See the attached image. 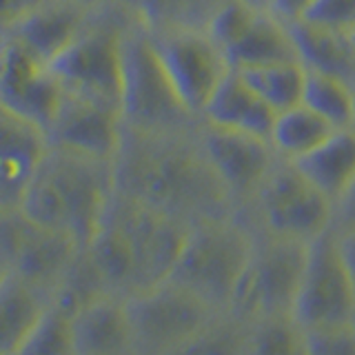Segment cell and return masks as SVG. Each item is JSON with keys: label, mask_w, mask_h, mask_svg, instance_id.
Listing matches in <instances>:
<instances>
[{"label": "cell", "mask_w": 355, "mask_h": 355, "mask_svg": "<svg viewBox=\"0 0 355 355\" xmlns=\"http://www.w3.org/2000/svg\"><path fill=\"white\" fill-rule=\"evenodd\" d=\"M116 191L169 216L184 227L240 216L209 162L200 125L191 131L127 129L114 160Z\"/></svg>", "instance_id": "6da1fadb"}, {"label": "cell", "mask_w": 355, "mask_h": 355, "mask_svg": "<svg viewBox=\"0 0 355 355\" xmlns=\"http://www.w3.org/2000/svg\"><path fill=\"white\" fill-rule=\"evenodd\" d=\"M187 233L182 222L116 191L83 255L98 284L127 300L169 280Z\"/></svg>", "instance_id": "7a4b0ae2"}, {"label": "cell", "mask_w": 355, "mask_h": 355, "mask_svg": "<svg viewBox=\"0 0 355 355\" xmlns=\"http://www.w3.org/2000/svg\"><path fill=\"white\" fill-rule=\"evenodd\" d=\"M114 193V162L51 147L18 211L33 225L62 233L85 249Z\"/></svg>", "instance_id": "3957f363"}, {"label": "cell", "mask_w": 355, "mask_h": 355, "mask_svg": "<svg viewBox=\"0 0 355 355\" xmlns=\"http://www.w3.org/2000/svg\"><path fill=\"white\" fill-rule=\"evenodd\" d=\"M255 231L242 216L209 220L189 229L169 280L229 313L253 251Z\"/></svg>", "instance_id": "277c9868"}, {"label": "cell", "mask_w": 355, "mask_h": 355, "mask_svg": "<svg viewBox=\"0 0 355 355\" xmlns=\"http://www.w3.org/2000/svg\"><path fill=\"white\" fill-rule=\"evenodd\" d=\"M120 111L125 127L136 131H191L200 125L173 87L151 33L131 20L122 38Z\"/></svg>", "instance_id": "5b68a950"}, {"label": "cell", "mask_w": 355, "mask_h": 355, "mask_svg": "<svg viewBox=\"0 0 355 355\" xmlns=\"http://www.w3.org/2000/svg\"><path fill=\"white\" fill-rule=\"evenodd\" d=\"M127 18L105 5L85 29L49 62L67 94L92 98L120 109L122 98V38Z\"/></svg>", "instance_id": "8992f818"}, {"label": "cell", "mask_w": 355, "mask_h": 355, "mask_svg": "<svg viewBox=\"0 0 355 355\" xmlns=\"http://www.w3.org/2000/svg\"><path fill=\"white\" fill-rule=\"evenodd\" d=\"M240 216L262 233L309 244L331 229L333 202L295 162L277 158L260 191Z\"/></svg>", "instance_id": "52a82bcc"}, {"label": "cell", "mask_w": 355, "mask_h": 355, "mask_svg": "<svg viewBox=\"0 0 355 355\" xmlns=\"http://www.w3.org/2000/svg\"><path fill=\"white\" fill-rule=\"evenodd\" d=\"M253 231V251L229 313L249 324L291 318L309 244Z\"/></svg>", "instance_id": "ba28073f"}, {"label": "cell", "mask_w": 355, "mask_h": 355, "mask_svg": "<svg viewBox=\"0 0 355 355\" xmlns=\"http://www.w3.org/2000/svg\"><path fill=\"white\" fill-rule=\"evenodd\" d=\"M291 318L304 331L355 324V280L331 229L309 242Z\"/></svg>", "instance_id": "9c48e42d"}, {"label": "cell", "mask_w": 355, "mask_h": 355, "mask_svg": "<svg viewBox=\"0 0 355 355\" xmlns=\"http://www.w3.org/2000/svg\"><path fill=\"white\" fill-rule=\"evenodd\" d=\"M125 302L138 355H162L218 315H225L171 280Z\"/></svg>", "instance_id": "30bf717a"}, {"label": "cell", "mask_w": 355, "mask_h": 355, "mask_svg": "<svg viewBox=\"0 0 355 355\" xmlns=\"http://www.w3.org/2000/svg\"><path fill=\"white\" fill-rule=\"evenodd\" d=\"M0 249L11 275L47 293L51 300L71 275L83 247L62 233L33 225L20 211L0 214Z\"/></svg>", "instance_id": "8fae6325"}, {"label": "cell", "mask_w": 355, "mask_h": 355, "mask_svg": "<svg viewBox=\"0 0 355 355\" xmlns=\"http://www.w3.org/2000/svg\"><path fill=\"white\" fill-rule=\"evenodd\" d=\"M151 38L184 105L202 118L209 100L231 71L225 51L207 29H169L151 33Z\"/></svg>", "instance_id": "7c38bea8"}, {"label": "cell", "mask_w": 355, "mask_h": 355, "mask_svg": "<svg viewBox=\"0 0 355 355\" xmlns=\"http://www.w3.org/2000/svg\"><path fill=\"white\" fill-rule=\"evenodd\" d=\"M64 89L44 60L16 36L0 38V105L47 131Z\"/></svg>", "instance_id": "4fadbf2b"}, {"label": "cell", "mask_w": 355, "mask_h": 355, "mask_svg": "<svg viewBox=\"0 0 355 355\" xmlns=\"http://www.w3.org/2000/svg\"><path fill=\"white\" fill-rule=\"evenodd\" d=\"M200 142L222 184L227 187L238 211L242 214L260 191L266 175L277 162L271 140L220 129L200 120Z\"/></svg>", "instance_id": "5bb4252c"}, {"label": "cell", "mask_w": 355, "mask_h": 355, "mask_svg": "<svg viewBox=\"0 0 355 355\" xmlns=\"http://www.w3.org/2000/svg\"><path fill=\"white\" fill-rule=\"evenodd\" d=\"M122 133L125 122L118 107L67 92L47 129L51 147L109 162L116 160Z\"/></svg>", "instance_id": "9a60e30c"}, {"label": "cell", "mask_w": 355, "mask_h": 355, "mask_svg": "<svg viewBox=\"0 0 355 355\" xmlns=\"http://www.w3.org/2000/svg\"><path fill=\"white\" fill-rule=\"evenodd\" d=\"M49 149V136L38 122L0 105V214L20 209Z\"/></svg>", "instance_id": "2e32d148"}, {"label": "cell", "mask_w": 355, "mask_h": 355, "mask_svg": "<svg viewBox=\"0 0 355 355\" xmlns=\"http://www.w3.org/2000/svg\"><path fill=\"white\" fill-rule=\"evenodd\" d=\"M78 355H138L125 297L98 293L71 309Z\"/></svg>", "instance_id": "e0dca14e"}, {"label": "cell", "mask_w": 355, "mask_h": 355, "mask_svg": "<svg viewBox=\"0 0 355 355\" xmlns=\"http://www.w3.org/2000/svg\"><path fill=\"white\" fill-rule=\"evenodd\" d=\"M275 111L255 94L240 71H229L202 111V122L220 129L271 140Z\"/></svg>", "instance_id": "ac0fdd59"}, {"label": "cell", "mask_w": 355, "mask_h": 355, "mask_svg": "<svg viewBox=\"0 0 355 355\" xmlns=\"http://www.w3.org/2000/svg\"><path fill=\"white\" fill-rule=\"evenodd\" d=\"M231 69L247 71L266 64L297 60L295 42L286 22L277 20L271 11H258L240 36L225 49Z\"/></svg>", "instance_id": "d6986e66"}, {"label": "cell", "mask_w": 355, "mask_h": 355, "mask_svg": "<svg viewBox=\"0 0 355 355\" xmlns=\"http://www.w3.org/2000/svg\"><path fill=\"white\" fill-rule=\"evenodd\" d=\"M53 300L33 284L9 275L0 286V355H20Z\"/></svg>", "instance_id": "ffe728a7"}, {"label": "cell", "mask_w": 355, "mask_h": 355, "mask_svg": "<svg viewBox=\"0 0 355 355\" xmlns=\"http://www.w3.org/2000/svg\"><path fill=\"white\" fill-rule=\"evenodd\" d=\"M94 14L96 11L78 9L73 5L60 3V0H44L9 36H16L29 49L51 62L62 49L69 47V42L85 29Z\"/></svg>", "instance_id": "44dd1931"}, {"label": "cell", "mask_w": 355, "mask_h": 355, "mask_svg": "<svg viewBox=\"0 0 355 355\" xmlns=\"http://www.w3.org/2000/svg\"><path fill=\"white\" fill-rule=\"evenodd\" d=\"M122 16L151 33L207 29L229 0H107Z\"/></svg>", "instance_id": "7402d4cb"}, {"label": "cell", "mask_w": 355, "mask_h": 355, "mask_svg": "<svg viewBox=\"0 0 355 355\" xmlns=\"http://www.w3.org/2000/svg\"><path fill=\"white\" fill-rule=\"evenodd\" d=\"M297 60L309 71L338 76L355 85V38L347 33L297 20L288 25Z\"/></svg>", "instance_id": "603a6c76"}, {"label": "cell", "mask_w": 355, "mask_h": 355, "mask_svg": "<svg viewBox=\"0 0 355 355\" xmlns=\"http://www.w3.org/2000/svg\"><path fill=\"white\" fill-rule=\"evenodd\" d=\"M297 169L313 182L331 202L355 180V129H338L315 151L295 160Z\"/></svg>", "instance_id": "cb8c5ba5"}, {"label": "cell", "mask_w": 355, "mask_h": 355, "mask_svg": "<svg viewBox=\"0 0 355 355\" xmlns=\"http://www.w3.org/2000/svg\"><path fill=\"white\" fill-rule=\"evenodd\" d=\"M333 131L338 129L329 120L300 103L275 116L271 144L280 158L295 162L315 151L322 142L333 136Z\"/></svg>", "instance_id": "d4e9b609"}, {"label": "cell", "mask_w": 355, "mask_h": 355, "mask_svg": "<svg viewBox=\"0 0 355 355\" xmlns=\"http://www.w3.org/2000/svg\"><path fill=\"white\" fill-rule=\"evenodd\" d=\"M240 73L275 114H282V111L302 103L306 69L300 60L266 64Z\"/></svg>", "instance_id": "484cf974"}, {"label": "cell", "mask_w": 355, "mask_h": 355, "mask_svg": "<svg viewBox=\"0 0 355 355\" xmlns=\"http://www.w3.org/2000/svg\"><path fill=\"white\" fill-rule=\"evenodd\" d=\"M249 322L225 313L162 355H249Z\"/></svg>", "instance_id": "4316f807"}, {"label": "cell", "mask_w": 355, "mask_h": 355, "mask_svg": "<svg viewBox=\"0 0 355 355\" xmlns=\"http://www.w3.org/2000/svg\"><path fill=\"white\" fill-rule=\"evenodd\" d=\"M302 105L329 120L336 129H349L353 118V85L338 76L306 69Z\"/></svg>", "instance_id": "83f0119b"}, {"label": "cell", "mask_w": 355, "mask_h": 355, "mask_svg": "<svg viewBox=\"0 0 355 355\" xmlns=\"http://www.w3.org/2000/svg\"><path fill=\"white\" fill-rule=\"evenodd\" d=\"M249 355H309L306 331L293 318L253 322Z\"/></svg>", "instance_id": "f1b7e54d"}, {"label": "cell", "mask_w": 355, "mask_h": 355, "mask_svg": "<svg viewBox=\"0 0 355 355\" xmlns=\"http://www.w3.org/2000/svg\"><path fill=\"white\" fill-rule=\"evenodd\" d=\"M302 20L355 38V0H313Z\"/></svg>", "instance_id": "f546056e"}, {"label": "cell", "mask_w": 355, "mask_h": 355, "mask_svg": "<svg viewBox=\"0 0 355 355\" xmlns=\"http://www.w3.org/2000/svg\"><path fill=\"white\" fill-rule=\"evenodd\" d=\"M309 355H355V324L306 331Z\"/></svg>", "instance_id": "4dcf8cb0"}, {"label": "cell", "mask_w": 355, "mask_h": 355, "mask_svg": "<svg viewBox=\"0 0 355 355\" xmlns=\"http://www.w3.org/2000/svg\"><path fill=\"white\" fill-rule=\"evenodd\" d=\"M42 3L44 0H0V38L16 31Z\"/></svg>", "instance_id": "1f68e13d"}, {"label": "cell", "mask_w": 355, "mask_h": 355, "mask_svg": "<svg viewBox=\"0 0 355 355\" xmlns=\"http://www.w3.org/2000/svg\"><path fill=\"white\" fill-rule=\"evenodd\" d=\"M331 231H336L338 236L355 231V180L347 187V191L333 202Z\"/></svg>", "instance_id": "d6a6232c"}, {"label": "cell", "mask_w": 355, "mask_h": 355, "mask_svg": "<svg viewBox=\"0 0 355 355\" xmlns=\"http://www.w3.org/2000/svg\"><path fill=\"white\" fill-rule=\"evenodd\" d=\"M313 5V0H271V14L291 25V22L302 20V16L309 11V7Z\"/></svg>", "instance_id": "836d02e7"}, {"label": "cell", "mask_w": 355, "mask_h": 355, "mask_svg": "<svg viewBox=\"0 0 355 355\" xmlns=\"http://www.w3.org/2000/svg\"><path fill=\"white\" fill-rule=\"evenodd\" d=\"M333 233H336V231H333ZM336 236H338V233H336ZM338 244H340V253L344 258V264H347L351 277L355 280V231L338 236Z\"/></svg>", "instance_id": "e575fe53"}, {"label": "cell", "mask_w": 355, "mask_h": 355, "mask_svg": "<svg viewBox=\"0 0 355 355\" xmlns=\"http://www.w3.org/2000/svg\"><path fill=\"white\" fill-rule=\"evenodd\" d=\"M60 3H67V5H73L78 9H85V11H98L107 5V0H60Z\"/></svg>", "instance_id": "d590c367"}, {"label": "cell", "mask_w": 355, "mask_h": 355, "mask_svg": "<svg viewBox=\"0 0 355 355\" xmlns=\"http://www.w3.org/2000/svg\"><path fill=\"white\" fill-rule=\"evenodd\" d=\"M11 275V269H9V264H7V258H5V253L3 249H0V286L5 284V280Z\"/></svg>", "instance_id": "8d00e7d4"}, {"label": "cell", "mask_w": 355, "mask_h": 355, "mask_svg": "<svg viewBox=\"0 0 355 355\" xmlns=\"http://www.w3.org/2000/svg\"><path fill=\"white\" fill-rule=\"evenodd\" d=\"M242 3H247L253 9H260V11H269L271 9V0H242Z\"/></svg>", "instance_id": "74e56055"}, {"label": "cell", "mask_w": 355, "mask_h": 355, "mask_svg": "<svg viewBox=\"0 0 355 355\" xmlns=\"http://www.w3.org/2000/svg\"><path fill=\"white\" fill-rule=\"evenodd\" d=\"M351 129H355V85H353V118H351Z\"/></svg>", "instance_id": "f35d334b"}, {"label": "cell", "mask_w": 355, "mask_h": 355, "mask_svg": "<svg viewBox=\"0 0 355 355\" xmlns=\"http://www.w3.org/2000/svg\"><path fill=\"white\" fill-rule=\"evenodd\" d=\"M20 355H27V353H20Z\"/></svg>", "instance_id": "ab89813d"}]
</instances>
